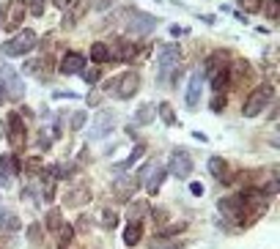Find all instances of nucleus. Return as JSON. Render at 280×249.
I'll use <instances>...</instances> for the list:
<instances>
[{
	"label": "nucleus",
	"mask_w": 280,
	"mask_h": 249,
	"mask_svg": "<svg viewBox=\"0 0 280 249\" xmlns=\"http://www.w3.org/2000/svg\"><path fill=\"white\" fill-rule=\"evenodd\" d=\"M236 3L245 14H258L264 9V0H236Z\"/></svg>",
	"instance_id": "nucleus-30"
},
{
	"label": "nucleus",
	"mask_w": 280,
	"mask_h": 249,
	"mask_svg": "<svg viewBox=\"0 0 280 249\" xmlns=\"http://www.w3.org/2000/svg\"><path fill=\"white\" fill-rule=\"evenodd\" d=\"M83 69H85V58L80 52H66L61 58V66H58V71H61V74H66V77L80 74Z\"/></svg>",
	"instance_id": "nucleus-18"
},
{
	"label": "nucleus",
	"mask_w": 280,
	"mask_h": 249,
	"mask_svg": "<svg viewBox=\"0 0 280 249\" xmlns=\"http://www.w3.org/2000/svg\"><path fill=\"white\" fill-rule=\"evenodd\" d=\"M25 11H28L25 0H11L9 11H6V19H3V28L6 30H20L22 19H25Z\"/></svg>",
	"instance_id": "nucleus-14"
},
{
	"label": "nucleus",
	"mask_w": 280,
	"mask_h": 249,
	"mask_svg": "<svg viewBox=\"0 0 280 249\" xmlns=\"http://www.w3.org/2000/svg\"><path fill=\"white\" fill-rule=\"evenodd\" d=\"M55 99H77V93H63V91H58V93H55Z\"/></svg>",
	"instance_id": "nucleus-45"
},
{
	"label": "nucleus",
	"mask_w": 280,
	"mask_h": 249,
	"mask_svg": "<svg viewBox=\"0 0 280 249\" xmlns=\"http://www.w3.org/2000/svg\"><path fill=\"white\" fill-rule=\"evenodd\" d=\"M88 107H97V104L102 101V91H91V93H88Z\"/></svg>",
	"instance_id": "nucleus-41"
},
{
	"label": "nucleus",
	"mask_w": 280,
	"mask_h": 249,
	"mask_svg": "<svg viewBox=\"0 0 280 249\" xmlns=\"http://www.w3.org/2000/svg\"><path fill=\"white\" fill-rule=\"evenodd\" d=\"M113 126H116V112H107V110H102L94 115L91 120V126H88V140H102V137H107L110 132H113Z\"/></svg>",
	"instance_id": "nucleus-8"
},
{
	"label": "nucleus",
	"mask_w": 280,
	"mask_h": 249,
	"mask_svg": "<svg viewBox=\"0 0 280 249\" xmlns=\"http://www.w3.org/2000/svg\"><path fill=\"white\" fill-rule=\"evenodd\" d=\"M6 99H9V96H6V88H3V85H0V104H3Z\"/></svg>",
	"instance_id": "nucleus-48"
},
{
	"label": "nucleus",
	"mask_w": 280,
	"mask_h": 249,
	"mask_svg": "<svg viewBox=\"0 0 280 249\" xmlns=\"http://www.w3.org/2000/svg\"><path fill=\"white\" fill-rule=\"evenodd\" d=\"M190 192H193L195 197H201L203 195V183H190Z\"/></svg>",
	"instance_id": "nucleus-42"
},
{
	"label": "nucleus",
	"mask_w": 280,
	"mask_h": 249,
	"mask_svg": "<svg viewBox=\"0 0 280 249\" xmlns=\"http://www.w3.org/2000/svg\"><path fill=\"white\" fill-rule=\"evenodd\" d=\"M107 6H113V0H99L97 9H107Z\"/></svg>",
	"instance_id": "nucleus-46"
},
{
	"label": "nucleus",
	"mask_w": 280,
	"mask_h": 249,
	"mask_svg": "<svg viewBox=\"0 0 280 249\" xmlns=\"http://www.w3.org/2000/svg\"><path fill=\"white\" fill-rule=\"evenodd\" d=\"M222 107H226V96H222V93H214V99H212V110H214V112H222Z\"/></svg>",
	"instance_id": "nucleus-38"
},
{
	"label": "nucleus",
	"mask_w": 280,
	"mask_h": 249,
	"mask_svg": "<svg viewBox=\"0 0 280 249\" xmlns=\"http://www.w3.org/2000/svg\"><path fill=\"white\" fill-rule=\"evenodd\" d=\"M85 126V110L74 112V118H71V132H80Z\"/></svg>",
	"instance_id": "nucleus-36"
},
{
	"label": "nucleus",
	"mask_w": 280,
	"mask_h": 249,
	"mask_svg": "<svg viewBox=\"0 0 280 249\" xmlns=\"http://www.w3.org/2000/svg\"><path fill=\"white\" fill-rule=\"evenodd\" d=\"M0 85L6 88V96H9V99H22V96H25V85H22L20 74L9 66V63H0Z\"/></svg>",
	"instance_id": "nucleus-7"
},
{
	"label": "nucleus",
	"mask_w": 280,
	"mask_h": 249,
	"mask_svg": "<svg viewBox=\"0 0 280 249\" xmlns=\"http://www.w3.org/2000/svg\"><path fill=\"white\" fill-rule=\"evenodd\" d=\"M91 224H88V216H80V222H77V230H88Z\"/></svg>",
	"instance_id": "nucleus-44"
},
{
	"label": "nucleus",
	"mask_w": 280,
	"mask_h": 249,
	"mask_svg": "<svg viewBox=\"0 0 280 249\" xmlns=\"http://www.w3.org/2000/svg\"><path fill=\"white\" fill-rule=\"evenodd\" d=\"M116 224H118V214H116V211H110V208H105V211H102V227L113 230Z\"/></svg>",
	"instance_id": "nucleus-32"
},
{
	"label": "nucleus",
	"mask_w": 280,
	"mask_h": 249,
	"mask_svg": "<svg viewBox=\"0 0 280 249\" xmlns=\"http://www.w3.org/2000/svg\"><path fill=\"white\" fill-rule=\"evenodd\" d=\"M0 205H3V195H0Z\"/></svg>",
	"instance_id": "nucleus-50"
},
{
	"label": "nucleus",
	"mask_w": 280,
	"mask_h": 249,
	"mask_svg": "<svg viewBox=\"0 0 280 249\" xmlns=\"http://www.w3.org/2000/svg\"><path fill=\"white\" fill-rule=\"evenodd\" d=\"M71 3H74V0H52V6H58L61 11H63V9H69Z\"/></svg>",
	"instance_id": "nucleus-43"
},
{
	"label": "nucleus",
	"mask_w": 280,
	"mask_h": 249,
	"mask_svg": "<svg viewBox=\"0 0 280 249\" xmlns=\"http://www.w3.org/2000/svg\"><path fill=\"white\" fill-rule=\"evenodd\" d=\"M33 47H39V36L30 28H25V30H20L17 36L9 38V42L0 47V52H3L6 58H22V55H28Z\"/></svg>",
	"instance_id": "nucleus-3"
},
{
	"label": "nucleus",
	"mask_w": 280,
	"mask_h": 249,
	"mask_svg": "<svg viewBox=\"0 0 280 249\" xmlns=\"http://www.w3.org/2000/svg\"><path fill=\"white\" fill-rule=\"evenodd\" d=\"M148 249H179V244H176V241H167V236H157L148 244Z\"/></svg>",
	"instance_id": "nucleus-31"
},
{
	"label": "nucleus",
	"mask_w": 280,
	"mask_h": 249,
	"mask_svg": "<svg viewBox=\"0 0 280 249\" xmlns=\"http://www.w3.org/2000/svg\"><path fill=\"white\" fill-rule=\"evenodd\" d=\"M217 211L228 224H242V203H239V195L220 197L217 200Z\"/></svg>",
	"instance_id": "nucleus-12"
},
{
	"label": "nucleus",
	"mask_w": 280,
	"mask_h": 249,
	"mask_svg": "<svg viewBox=\"0 0 280 249\" xmlns=\"http://www.w3.org/2000/svg\"><path fill=\"white\" fill-rule=\"evenodd\" d=\"M267 17L272 22H277V0H267Z\"/></svg>",
	"instance_id": "nucleus-40"
},
{
	"label": "nucleus",
	"mask_w": 280,
	"mask_h": 249,
	"mask_svg": "<svg viewBox=\"0 0 280 249\" xmlns=\"http://www.w3.org/2000/svg\"><path fill=\"white\" fill-rule=\"evenodd\" d=\"M157 115L162 118V123H165V126H176V112H173V107H171L167 101H159Z\"/></svg>",
	"instance_id": "nucleus-25"
},
{
	"label": "nucleus",
	"mask_w": 280,
	"mask_h": 249,
	"mask_svg": "<svg viewBox=\"0 0 280 249\" xmlns=\"http://www.w3.org/2000/svg\"><path fill=\"white\" fill-rule=\"evenodd\" d=\"M25 167H28V173H39V170H42V156L28 159V162H25Z\"/></svg>",
	"instance_id": "nucleus-39"
},
{
	"label": "nucleus",
	"mask_w": 280,
	"mask_h": 249,
	"mask_svg": "<svg viewBox=\"0 0 280 249\" xmlns=\"http://www.w3.org/2000/svg\"><path fill=\"white\" fill-rule=\"evenodd\" d=\"M39 238H42V224L33 222V224L28 227V241H30V244H39Z\"/></svg>",
	"instance_id": "nucleus-35"
},
{
	"label": "nucleus",
	"mask_w": 280,
	"mask_h": 249,
	"mask_svg": "<svg viewBox=\"0 0 280 249\" xmlns=\"http://www.w3.org/2000/svg\"><path fill=\"white\" fill-rule=\"evenodd\" d=\"M85 11H88V0H74V3L69 6V9H63V19H61V28H63V30L74 28L77 22L85 17Z\"/></svg>",
	"instance_id": "nucleus-15"
},
{
	"label": "nucleus",
	"mask_w": 280,
	"mask_h": 249,
	"mask_svg": "<svg viewBox=\"0 0 280 249\" xmlns=\"http://www.w3.org/2000/svg\"><path fill=\"white\" fill-rule=\"evenodd\" d=\"M44 9H47V0H30V14L33 17H44Z\"/></svg>",
	"instance_id": "nucleus-34"
},
{
	"label": "nucleus",
	"mask_w": 280,
	"mask_h": 249,
	"mask_svg": "<svg viewBox=\"0 0 280 249\" xmlns=\"http://www.w3.org/2000/svg\"><path fill=\"white\" fill-rule=\"evenodd\" d=\"M143 154H146V146H143V142H138V146L132 148V156H129V159H124V162H121V164H116V167H118V170H126V167H132Z\"/></svg>",
	"instance_id": "nucleus-28"
},
{
	"label": "nucleus",
	"mask_w": 280,
	"mask_h": 249,
	"mask_svg": "<svg viewBox=\"0 0 280 249\" xmlns=\"http://www.w3.org/2000/svg\"><path fill=\"white\" fill-rule=\"evenodd\" d=\"M140 186H143V181L138 178V173H132V175H118V178L113 181V195L121 200V203H126V200H132L135 195H138Z\"/></svg>",
	"instance_id": "nucleus-9"
},
{
	"label": "nucleus",
	"mask_w": 280,
	"mask_h": 249,
	"mask_svg": "<svg viewBox=\"0 0 280 249\" xmlns=\"http://www.w3.org/2000/svg\"><path fill=\"white\" fill-rule=\"evenodd\" d=\"M181 60V47L179 44H162L157 52V63H159V74H167V71H176Z\"/></svg>",
	"instance_id": "nucleus-10"
},
{
	"label": "nucleus",
	"mask_w": 280,
	"mask_h": 249,
	"mask_svg": "<svg viewBox=\"0 0 280 249\" xmlns=\"http://www.w3.org/2000/svg\"><path fill=\"white\" fill-rule=\"evenodd\" d=\"M47 230L50 233H58L61 224H63V216H61V208H50V214H47Z\"/></svg>",
	"instance_id": "nucleus-27"
},
{
	"label": "nucleus",
	"mask_w": 280,
	"mask_h": 249,
	"mask_svg": "<svg viewBox=\"0 0 280 249\" xmlns=\"http://www.w3.org/2000/svg\"><path fill=\"white\" fill-rule=\"evenodd\" d=\"M6 137H9L11 148H22L28 140V129H25V120H22L20 112H11L9 123H6Z\"/></svg>",
	"instance_id": "nucleus-11"
},
{
	"label": "nucleus",
	"mask_w": 280,
	"mask_h": 249,
	"mask_svg": "<svg viewBox=\"0 0 280 249\" xmlns=\"http://www.w3.org/2000/svg\"><path fill=\"white\" fill-rule=\"evenodd\" d=\"M6 137V129H3V126H0V140H3Z\"/></svg>",
	"instance_id": "nucleus-49"
},
{
	"label": "nucleus",
	"mask_w": 280,
	"mask_h": 249,
	"mask_svg": "<svg viewBox=\"0 0 280 249\" xmlns=\"http://www.w3.org/2000/svg\"><path fill=\"white\" fill-rule=\"evenodd\" d=\"M151 211V205L148 203H135L132 208H129V214H126V219L129 222H140L143 224V216H146Z\"/></svg>",
	"instance_id": "nucleus-26"
},
{
	"label": "nucleus",
	"mask_w": 280,
	"mask_h": 249,
	"mask_svg": "<svg viewBox=\"0 0 280 249\" xmlns=\"http://www.w3.org/2000/svg\"><path fill=\"white\" fill-rule=\"evenodd\" d=\"M126 17H129V22H126V30H129L132 36H148V33H154L157 30V17H151V14L146 11H138V9H129V11H124Z\"/></svg>",
	"instance_id": "nucleus-4"
},
{
	"label": "nucleus",
	"mask_w": 280,
	"mask_h": 249,
	"mask_svg": "<svg viewBox=\"0 0 280 249\" xmlns=\"http://www.w3.org/2000/svg\"><path fill=\"white\" fill-rule=\"evenodd\" d=\"M167 175H173V178H179V181H187L190 175H193V159H190V154L184 148H176L173 151V156H171V162H167Z\"/></svg>",
	"instance_id": "nucleus-6"
},
{
	"label": "nucleus",
	"mask_w": 280,
	"mask_h": 249,
	"mask_svg": "<svg viewBox=\"0 0 280 249\" xmlns=\"http://www.w3.org/2000/svg\"><path fill=\"white\" fill-rule=\"evenodd\" d=\"M201 19L209 22V25H214V17H212V14H201Z\"/></svg>",
	"instance_id": "nucleus-47"
},
{
	"label": "nucleus",
	"mask_w": 280,
	"mask_h": 249,
	"mask_svg": "<svg viewBox=\"0 0 280 249\" xmlns=\"http://www.w3.org/2000/svg\"><path fill=\"white\" fill-rule=\"evenodd\" d=\"M17 175H20V159H17V154H3V156H0V189H9Z\"/></svg>",
	"instance_id": "nucleus-13"
},
{
	"label": "nucleus",
	"mask_w": 280,
	"mask_h": 249,
	"mask_svg": "<svg viewBox=\"0 0 280 249\" xmlns=\"http://www.w3.org/2000/svg\"><path fill=\"white\" fill-rule=\"evenodd\" d=\"M187 230V222H179V224H167V227H162V233L159 236H176V233Z\"/></svg>",
	"instance_id": "nucleus-37"
},
{
	"label": "nucleus",
	"mask_w": 280,
	"mask_h": 249,
	"mask_svg": "<svg viewBox=\"0 0 280 249\" xmlns=\"http://www.w3.org/2000/svg\"><path fill=\"white\" fill-rule=\"evenodd\" d=\"M66 205L69 208H80V205H85V203H91V186L88 183H77V186H71L66 192Z\"/></svg>",
	"instance_id": "nucleus-17"
},
{
	"label": "nucleus",
	"mask_w": 280,
	"mask_h": 249,
	"mask_svg": "<svg viewBox=\"0 0 280 249\" xmlns=\"http://www.w3.org/2000/svg\"><path fill=\"white\" fill-rule=\"evenodd\" d=\"M91 60L97 63V66H99V63H107V60H110V50H107L105 42H97V44L91 47Z\"/></svg>",
	"instance_id": "nucleus-24"
},
{
	"label": "nucleus",
	"mask_w": 280,
	"mask_h": 249,
	"mask_svg": "<svg viewBox=\"0 0 280 249\" xmlns=\"http://www.w3.org/2000/svg\"><path fill=\"white\" fill-rule=\"evenodd\" d=\"M269 101H272V88L269 85H258L250 96H247V101H245V107H242L245 118H258L261 112L269 107Z\"/></svg>",
	"instance_id": "nucleus-5"
},
{
	"label": "nucleus",
	"mask_w": 280,
	"mask_h": 249,
	"mask_svg": "<svg viewBox=\"0 0 280 249\" xmlns=\"http://www.w3.org/2000/svg\"><path fill=\"white\" fill-rule=\"evenodd\" d=\"M20 227H22V222L17 219V214H14V211H0V230L17 233Z\"/></svg>",
	"instance_id": "nucleus-23"
},
{
	"label": "nucleus",
	"mask_w": 280,
	"mask_h": 249,
	"mask_svg": "<svg viewBox=\"0 0 280 249\" xmlns=\"http://www.w3.org/2000/svg\"><path fill=\"white\" fill-rule=\"evenodd\" d=\"M154 118H157L154 104H140L138 112H135V120H132V123H135V126H148V123H154Z\"/></svg>",
	"instance_id": "nucleus-21"
},
{
	"label": "nucleus",
	"mask_w": 280,
	"mask_h": 249,
	"mask_svg": "<svg viewBox=\"0 0 280 249\" xmlns=\"http://www.w3.org/2000/svg\"><path fill=\"white\" fill-rule=\"evenodd\" d=\"M58 249H66L71 244V238H74V227L71 224H61V230H58Z\"/></svg>",
	"instance_id": "nucleus-29"
},
{
	"label": "nucleus",
	"mask_w": 280,
	"mask_h": 249,
	"mask_svg": "<svg viewBox=\"0 0 280 249\" xmlns=\"http://www.w3.org/2000/svg\"><path fill=\"white\" fill-rule=\"evenodd\" d=\"M0 22H3V19H0Z\"/></svg>",
	"instance_id": "nucleus-51"
},
{
	"label": "nucleus",
	"mask_w": 280,
	"mask_h": 249,
	"mask_svg": "<svg viewBox=\"0 0 280 249\" xmlns=\"http://www.w3.org/2000/svg\"><path fill=\"white\" fill-rule=\"evenodd\" d=\"M140 238H143V224L140 222H129L126 224V230H124V244L126 246H138Z\"/></svg>",
	"instance_id": "nucleus-22"
},
{
	"label": "nucleus",
	"mask_w": 280,
	"mask_h": 249,
	"mask_svg": "<svg viewBox=\"0 0 280 249\" xmlns=\"http://www.w3.org/2000/svg\"><path fill=\"white\" fill-rule=\"evenodd\" d=\"M201 91H203V74L201 71H193V74H190V82H187V96H184L190 110L198 107V101H201Z\"/></svg>",
	"instance_id": "nucleus-16"
},
{
	"label": "nucleus",
	"mask_w": 280,
	"mask_h": 249,
	"mask_svg": "<svg viewBox=\"0 0 280 249\" xmlns=\"http://www.w3.org/2000/svg\"><path fill=\"white\" fill-rule=\"evenodd\" d=\"M107 50H110V60H121V63H129L138 55V47L129 42H113L107 44Z\"/></svg>",
	"instance_id": "nucleus-19"
},
{
	"label": "nucleus",
	"mask_w": 280,
	"mask_h": 249,
	"mask_svg": "<svg viewBox=\"0 0 280 249\" xmlns=\"http://www.w3.org/2000/svg\"><path fill=\"white\" fill-rule=\"evenodd\" d=\"M80 77H83L88 85H97V82H99V69H97V66H91V69H83V71H80Z\"/></svg>",
	"instance_id": "nucleus-33"
},
{
	"label": "nucleus",
	"mask_w": 280,
	"mask_h": 249,
	"mask_svg": "<svg viewBox=\"0 0 280 249\" xmlns=\"http://www.w3.org/2000/svg\"><path fill=\"white\" fill-rule=\"evenodd\" d=\"M102 91L116 96V99H121V101H126V99H132V96L140 91V74L138 71H124V74L107 79Z\"/></svg>",
	"instance_id": "nucleus-1"
},
{
	"label": "nucleus",
	"mask_w": 280,
	"mask_h": 249,
	"mask_svg": "<svg viewBox=\"0 0 280 249\" xmlns=\"http://www.w3.org/2000/svg\"><path fill=\"white\" fill-rule=\"evenodd\" d=\"M209 173H212L217 181H222V183H231V170H228V162H226V159L212 156V159H209Z\"/></svg>",
	"instance_id": "nucleus-20"
},
{
	"label": "nucleus",
	"mask_w": 280,
	"mask_h": 249,
	"mask_svg": "<svg viewBox=\"0 0 280 249\" xmlns=\"http://www.w3.org/2000/svg\"><path fill=\"white\" fill-rule=\"evenodd\" d=\"M239 203H242V224L247 227V224H253V222H258L264 214H267V195L264 192H242L239 195Z\"/></svg>",
	"instance_id": "nucleus-2"
}]
</instances>
